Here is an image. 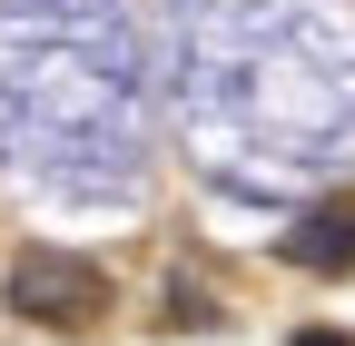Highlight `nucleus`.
<instances>
[{
	"instance_id": "20e7f679",
	"label": "nucleus",
	"mask_w": 355,
	"mask_h": 346,
	"mask_svg": "<svg viewBox=\"0 0 355 346\" xmlns=\"http://www.w3.org/2000/svg\"><path fill=\"white\" fill-rule=\"evenodd\" d=\"M286 346H355V336H336V327H296Z\"/></svg>"
},
{
	"instance_id": "7ed1b4c3",
	"label": "nucleus",
	"mask_w": 355,
	"mask_h": 346,
	"mask_svg": "<svg viewBox=\"0 0 355 346\" xmlns=\"http://www.w3.org/2000/svg\"><path fill=\"white\" fill-rule=\"evenodd\" d=\"M168 317H178V327H217V307H207V297H198L188 277H178V287H168Z\"/></svg>"
},
{
	"instance_id": "f257e3e1",
	"label": "nucleus",
	"mask_w": 355,
	"mask_h": 346,
	"mask_svg": "<svg viewBox=\"0 0 355 346\" xmlns=\"http://www.w3.org/2000/svg\"><path fill=\"white\" fill-rule=\"evenodd\" d=\"M10 317L20 327H99L109 317V267L79 247H20L10 257Z\"/></svg>"
},
{
	"instance_id": "f03ea898",
	"label": "nucleus",
	"mask_w": 355,
	"mask_h": 346,
	"mask_svg": "<svg viewBox=\"0 0 355 346\" xmlns=\"http://www.w3.org/2000/svg\"><path fill=\"white\" fill-rule=\"evenodd\" d=\"M277 257L306 267V277H345V267H355V208H316V218H296V228L277 238Z\"/></svg>"
}]
</instances>
